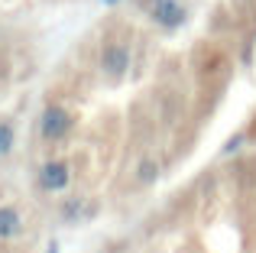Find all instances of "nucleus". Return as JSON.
<instances>
[{
    "instance_id": "obj_1",
    "label": "nucleus",
    "mask_w": 256,
    "mask_h": 253,
    "mask_svg": "<svg viewBox=\"0 0 256 253\" xmlns=\"http://www.w3.org/2000/svg\"><path fill=\"white\" fill-rule=\"evenodd\" d=\"M72 114L65 108H58V104H49V108L42 110V117H39V136L46 140V143H58V140L68 136L72 130Z\"/></svg>"
},
{
    "instance_id": "obj_2",
    "label": "nucleus",
    "mask_w": 256,
    "mask_h": 253,
    "mask_svg": "<svg viewBox=\"0 0 256 253\" xmlns=\"http://www.w3.org/2000/svg\"><path fill=\"white\" fill-rule=\"evenodd\" d=\"M72 185V166L62 162V159H49L39 169V188L46 195H62L65 188Z\"/></svg>"
},
{
    "instance_id": "obj_3",
    "label": "nucleus",
    "mask_w": 256,
    "mask_h": 253,
    "mask_svg": "<svg viewBox=\"0 0 256 253\" xmlns=\"http://www.w3.org/2000/svg\"><path fill=\"white\" fill-rule=\"evenodd\" d=\"M150 16H152V23L162 26V30H178V26L185 23V6H182L178 0H152Z\"/></svg>"
},
{
    "instance_id": "obj_4",
    "label": "nucleus",
    "mask_w": 256,
    "mask_h": 253,
    "mask_svg": "<svg viewBox=\"0 0 256 253\" xmlns=\"http://www.w3.org/2000/svg\"><path fill=\"white\" fill-rule=\"evenodd\" d=\"M100 68L110 78H120L130 68V49H126L124 42H107L104 49H100Z\"/></svg>"
},
{
    "instance_id": "obj_5",
    "label": "nucleus",
    "mask_w": 256,
    "mask_h": 253,
    "mask_svg": "<svg viewBox=\"0 0 256 253\" xmlns=\"http://www.w3.org/2000/svg\"><path fill=\"white\" fill-rule=\"evenodd\" d=\"M23 230V214L13 204H0V240H13Z\"/></svg>"
},
{
    "instance_id": "obj_6",
    "label": "nucleus",
    "mask_w": 256,
    "mask_h": 253,
    "mask_svg": "<svg viewBox=\"0 0 256 253\" xmlns=\"http://www.w3.org/2000/svg\"><path fill=\"white\" fill-rule=\"evenodd\" d=\"M159 178V162L156 159H143V162L136 166V182L140 185H152Z\"/></svg>"
},
{
    "instance_id": "obj_7",
    "label": "nucleus",
    "mask_w": 256,
    "mask_h": 253,
    "mask_svg": "<svg viewBox=\"0 0 256 253\" xmlns=\"http://www.w3.org/2000/svg\"><path fill=\"white\" fill-rule=\"evenodd\" d=\"M13 143H16V126H13V120H0V156H6Z\"/></svg>"
},
{
    "instance_id": "obj_8",
    "label": "nucleus",
    "mask_w": 256,
    "mask_h": 253,
    "mask_svg": "<svg viewBox=\"0 0 256 253\" xmlns=\"http://www.w3.org/2000/svg\"><path fill=\"white\" fill-rule=\"evenodd\" d=\"M62 218L65 221H78V218H82V198H68V202L62 204Z\"/></svg>"
},
{
    "instance_id": "obj_9",
    "label": "nucleus",
    "mask_w": 256,
    "mask_h": 253,
    "mask_svg": "<svg viewBox=\"0 0 256 253\" xmlns=\"http://www.w3.org/2000/svg\"><path fill=\"white\" fill-rule=\"evenodd\" d=\"M46 253H62V247H58V244H56V240H52V244H49V247H46Z\"/></svg>"
},
{
    "instance_id": "obj_10",
    "label": "nucleus",
    "mask_w": 256,
    "mask_h": 253,
    "mask_svg": "<svg viewBox=\"0 0 256 253\" xmlns=\"http://www.w3.org/2000/svg\"><path fill=\"white\" fill-rule=\"evenodd\" d=\"M114 4H120V0H104V6H114Z\"/></svg>"
}]
</instances>
